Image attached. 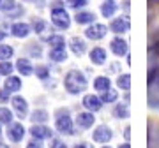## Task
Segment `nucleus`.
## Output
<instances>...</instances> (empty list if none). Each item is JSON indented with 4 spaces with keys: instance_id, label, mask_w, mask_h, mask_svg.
Instances as JSON below:
<instances>
[{
    "instance_id": "1",
    "label": "nucleus",
    "mask_w": 159,
    "mask_h": 148,
    "mask_svg": "<svg viewBox=\"0 0 159 148\" xmlns=\"http://www.w3.org/2000/svg\"><path fill=\"white\" fill-rule=\"evenodd\" d=\"M87 78L85 74L78 71V69H71L66 76H64V86H66V90L69 94H73V95H78L81 92L87 90Z\"/></svg>"
},
{
    "instance_id": "2",
    "label": "nucleus",
    "mask_w": 159,
    "mask_h": 148,
    "mask_svg": "<svg viewBox=\"0 0 159 148\" xmlns=\"http://www.w3.org/2000/svg\"><path fill=\"white\" fill-rule=\"evenodd\" d=\"M147 102L150 109L159 111V65L152 67L147 78Z\"/></svg>"
},
{
    "instance_id": "3",
    "label": "nucleus",
    "mask_w": 159,
    "mask_h": 148,
    "mask_svg": "<svg viewBox=\"0 0 159 148\" xmlns=\"http://www.w3.org/2000/svg\"><path fill=\"white\" fill-rule=\"evenodd\" d=\"M55 129L60 134H67V136H71L74 132L73 120H71V115H69L67 109H58L55 113Z\"/></svg>"
},
{
    "instance_id": "4",
    "label": "nucleus",
    "mask_w": 159,
    "mask_h": 148,
    "mask_svg": "<svg viewBox=\"0 0 159 148\" xmlns=\"http://www.w3.org/2000/svg\"><path fill=\"white\" fill-rule=\"evenodd\" d=\"M51 23L60 30H67L71 27V16L62 7H53L51 9Z\"/></svg>"
},
{
    "instance_id": "5",
    "label": "nucleus",
    "mask_w": 159,
    "mask_h": 148,
    "mask_svg": "<svg viewBox=\"0 0 159 148\" xmlns=\"http://www.w3.org/2000/svg\"><path fill=\"white\" fill-rule=\"evenodd\" d=\"M111 137H113V131L108 125H99L92 132V139L96 143H102V145H106L108 141H111Z\"/></svg>"
},
{
    "instance_id": "6",
    "label": "nucleus",
    "mask_w": 159,
    "mask_h": 148,
    "mask_svg": "<svg viewBox=\"0 0 159 148\" xmlns=\"http://www.w3.org/2000/svg\"><path fill=\"white\" fill-rule=\"evenodd\" d=\"M11 104H12V109H14V113L20 116V118H25L27 115H29V102H27V99L21 95H14L11 99Z\"/></svg>"
},
{
    "instance_id": "7",
    "label": "nucleus",
    "mask_w": 159,
    "mask_h": 148,
    "mask_svg": "<svg viewBox=\"0 0 159 148\" xmlns=\"http://www.w3.org/2000/svg\"><path fill=\"white\" fill-rule=\"evenodd\" d=\"M110 50H111V53H113L115 57H124V55H127V51H129V44H127V41L122 39L119 35V37L111 39Z\"/></svg>"
},
{
    "instance_id": "8",
    "label": "nucleus",
    "mask_w": 159,
    "mask_h": 148,
    "mask_svg": "<svg viewBox=\"0 0 159 148\" xmlns=\"http://www.w3.org/2000/svg\"><path fill=\"white\" fill-rule=\"evenodd\" d=\"M106 32H108V27H106V25H102V23H94V25H90V27L85 30V35L92 41H101L102 37L106 35Z\"/></svg>"
},
{
    "instance_id": "9",
    "label": "nucleus",
    "mask_w": 159,
    "mask_h": 148,
    "mask_svg": "<svg viewBox=\"0 0 159 148\" xmlns=\"http://www.w3.org/2000/svg\"><path fill=\"white\" fill-rule=\"evenodd\" d=\"M30 134H32L34 139H41L43 141V139H50L53 136V131L48 125H44V124H34L30 127Z\"/></svg>"
},
{
    "instance_id": "10",
    "label": "nucleus",
    "mask_w": 159,
    "mask_h": 148,
    "mask_svg": "<svg viewBox=\"0 0 159 148\" xmlns=\"http://www.w3.org/2000/svg\"><path fill=\"white\" fill-rule=\"evenodd\" d=\"M131 27V21H129V16H119L115 18L113 21H111V25H110V28L113 30L115 34H124V32H127Z\"/></svg>"
},
{
    "instance_id": "11",
    "label": "nucleus",
    "mask_w": 159,
    "mask_h": 148,
    "mask_svg": "<svg viewBox=\"0 0 159 148\" xmlns=\"http://www.w3.org/2000/svg\"><path fill=\"white\" fill-rule=\"evenodd\" d=\"M94 124H96V116H94L92 111L78 113V116H76V125H78L80 129H90Z\"/></svg>"
},
{
    "instance_id": "12",
    "label": "nucleus",
    "mask_w": 159,
    "mask_h": 148,
    "mask_svg": "<svg viewBox=\"0 0 159 148\" xmlns=\"http://www.w3.org/2000/svg\"><path fill=\"white\" fill-rule=\"evenodd\" d=\"M102 101L101 97L97 95H92V94H89V95L83 97V106H85V109H89V111H92V113H96V111H99V109L102 108Z\"/></svg>"
},
{
    "instance_id": "13",
    "label": "nucleus",
    "mask_w": 159,
    "mask_h": 148,
    "mask_svg": "<svg viewBox=\"0 0 159 148\" xmlns=\"http://www.w3.org/2000/svg\"><path fill=\"white\" fill-rule=\"evenodd\" d=\"M7 137L12 143H20L25 137V127L21 124H11L9 125V131H7Z\"/></svg>"
},
{
    "instance_id": "14",
    "label": "nucleus",
    "mask_w": 159,
    "mask_h": 148,
    "mask_svg": "<svg viewBox=\"0 0 159 148\" xmlns=\"http://www.w3.org/2000/svg\"><path fill=\"white\" fill-rule=\"evenodd\" d=\"M11 34L14 37H18V39H25L30 34V25L29 23H23V21H16L11 27Z\"/></svg>"
},
{
    "instance_id": "15",
    "label": "nucleus",
    "mask_w": 159,
    "mask_h": 148,
    "mask_svg": "<svg viewBox=\"0 0 159 148\" xmlns=\"http://www.w3.org/2000/svg\"><path fill=\"white\" fill-rule=\"evenodd\" d=\"M14 67L18 69V72L21 74V76H32L34 74V65H32V62H30L29 58H18Z\"/></svg>"
},
{
    "instance_id": "16",
    "label": "nucleus",
    "mask_w": 159,
    "mask_h": 148,
    "mask_svg": "<svg viewBox=\"0 0 159 148\" xmlns=\"http://www.w3.org/2000/svg\"><path fill=\"white\" fill-rule=\"evenodd\" d=\"M89 57H90V62L92 63H96V65H102V63L106 62V57H108V55H106V50H104V48H94Z\"/></svg>"
},
{
    "instance_id": "17",
    "label": "nucleus",
    "mask_w": 159,
    "mask_h": 148,
    "mask_svg": "<svg viewBox=\"0 0 159 148\" xmlns=\"http://www.w3.org/2000/svg\"><path fill=\"white\" fill-rule=\"evenodd\" d=\"M117 11H119V6L115 0H104L101 4V14L104 18H111Z\"/></svg>"
},
{
    "instance_id": "18",
    "label": "nucleus",
    "mask_w": 159,
    "mask_h": 148,
    "mask_svg": "<svg viewBox=\"0 0 159 148\" xmlns=\"http://www.w3.org/2000/svg\"><path fill=\"white\" fill-rule=\"evenodd\" d=\"M69 46H71V51H73L76 57H81V55L87 51L85 41L80 39V37H73V39H71V42H69Z\"/></svg>"
},
{
    "instance_id": "19",
    "label": "nucleus",
    "mask_w": 159,
    "mask_h": 148,
    "mask_svg": "<svg viewBox=\"0 0 159 148\" xmlns=\"http://www.w3.org/2000/svg\"><path fill=\"white\" fill-rule=\"evenodd\" d=\"M74 20H76L78 25H90V23H94V20H96V14L90 12V11H78L76 16H74Z\"/></svg>"
},
{
    "instance_id": "20",
    "label": "nucleus",
    "mask_w": 159,
    "mask_h": 148,
    "mask_svg": "<svg viewBox=\"0 0 159 148\" xmlns=\"http://www.w3.org/2000/svg\"><path fill=\"white\" fill-rule=\"evenodd\" d=\"M51 62H66L67 60V53H66V48H51L50 53H48Z\"/></svg>"
},
{
    "instance_id": "21",
    "label": "nucleus",
    "mask_w": 159,
    "mask_h": 148,
    "mask_svg": "<svg viewBox=\"0 0 159 148\" xmlns=\"http://www.w3.org/2000/svg\"><path fill=\"white\" fill-rule=\"evenodd\" d=\"M4 88L7 92H18L21 88V78H18V76H7L6 81H4Z\"/></svg>"
},
{
    "instance_id": "22",
    "label": "nucleus",
    "mask_w": 159,
    "mask_h": 148,
    "mask_svg": "<svg viewBox=\"0 0 159 148\" xmlns=\"http://www.w3.org/2000/svg\"><path fill=\"white\" fill-rule=\"evenodd\" d=\"M110 86H111V81H110L108 76H97L96 80H94V88L99 90V92L108 90Z\"/></svg>"
},
{
    "instance_id": "23",
    "label": "nucleus",
    "mask_w": 159,
    "mask_h": 148,
    "mask_svg": "<svg viewBox=\"0 0 159 148\" xmlns=\"http://www.w3.org/2000/svg\"><path fill=\"white\" fill-rule=\"evenodd\" d=\"M30 118H32L34 124H44L46 120L50 118V115H48V111H44V109H35L34 113L30 115Z\"/></svg>"
},
{
    "instance_id": "24",
    "label": "nucleus",
    "mask_w": 159,
    "mask_h": 148,
    "mask_svg": "<svg viewBox=\"0 0 159 148\" xmlns=\"http://www.w3.org/2000/svg\"><path fill=\"white\" fill-rule=\"evenodd\" d=\"M129 108H127V104H117L113 108V116H117V118H129Z\"/></svg>"
},
{
    "instance_id": "25",
    "label": "nucleus",
    "mask_w": 159,
    "mask_h": 148,
    "mask_svg": "<svg viewBox=\"0 0 159 148\" xmlns=\"http://www.w3.org/2000/svg\"><path fill=\"white\" fill-rule=\"evenodd\" d=\"M117 86H119L120 90H129L131 88V76L127 72L125 74H119V78H117Z\"/></svg>"
},
{
    "instance_id": "26",
    "label": "nucleus",
    "mask_w": 159,
    "mask_h": 148,
    "mask_svg": "<svg viewBox=\"0 0 159 148\" xmlns=\"http://www.w3.org/2000/svg\"><path fill=\"white\" fill-rule=\"evenodd\" d=\"M117 99H119V92L111 90V88H108V90H104V92H102V95H101V101H102V102H106V104L115 102Z\"/></svg>"
},
{
    "instance_id": "27",
    "label": "nucleus",
    "mask_w": 159,
    "mask_h": 148,
    "mask_svg": "<svg viewBox=\"0 0 159 148\" xmlns=\"http://www.w3.org/2000/svg\"><path fill=\"white\" fill-rule=\"evenodd\" d=\"M14 55V48L9 44H0V62L2 60H9Z\"/></svg>"
},
{
    "instance_id": "28",
    "label": "nucleus",
    "mask_w": 159,
    "mask_h": 148,
    "mask_svg": "<svg viewBox=\"0 0 159 148\" xmlns=\"http://www.w3.org/2000/svg\"><path fill=\"white\" fill-rule=\"evenodd\" d=\"M12 71H14V65H12L9 60H2L0 62V76H11L12 74Z\"/></svg>"
},
{
    "instance_id": "29",
    "label": "nucleus",
    "mask_w": 159,
    "mask_h": 148,
    "mask_svg": "<svg viewBox=\"0 0 159 148\" xmlns=\"http://www.w3.org/2000/svg\"><path fill=\"white\" fill-rule=\"evenodd\" d=\"M48 42H50L51 48H66V41H64L62 35H50V39H48Z\"/></svg>"
},
{
    "instance_id": "30",
    "label": "nucleus",
    "mask_w": 159,
    "mask_h": 148,
    "mask_svg": "<svg viewBox=\"0 0 159 148\" xmlns=\"http://www.w3.org/2000/svg\"><path fill=\"white\" fill-rule=\"evenodd\" d=\"M0 124H12V111L7 108H0Z\"/></svg>"
},
{
    "instance_id": "31",
    "label": "nucleus",
    "mask_w": 159,
    "mask_h": 148,
    "mask_svg": "<svg viewBox=\"0 0 159 148\" xmlns=\"http://www.w3.org/2000/svg\"><path fill=\"white\" fill-rule=\"evenodd\" d=\"M34 71H35V76H37L39 80H46V78L50 76V69L46 67V65H37Z\"/></svg>"
},
{
    "instance_id": "32",
    "label": "nucleus",
    "mask_w": 159,
    "mask_h": 148,
    "mask_svg": "<svg viewBox=\"0 0 159 148\" xmlns=\"http://www.w3.org/2000/svg\"><path fill=\"white\" fill-rule=\"evenodd\" d=\"M32 27H34V30L37 32V34H41V32H44V28H46V21L43 20V18H34Z\"/></svg>"
},
{
    "instance_id": "33",
    "label": "nucleus",
    "mask_w": 159,
    "mask_h": 148,
    "mask_svg": "<svg viewBox=\"0 0 159 148\" xmlns=\"http://www.w3.org/2000/svg\"><path fill=\"white\" fill-rule=\"evenodd\" d=\"M16 6H18V4L14 2V0H2V4H0V9H2V11H6V14H7V12L12 11V9H14Z\"/></svg>"
},
{
    "instance_id": "34",
    "label": "nucleus",
    "mask_w": 159,
    "mask_h": 148,
    "mask_svg": "<svg viewBox=\"0 0 159 148\" xmlns=\"http://www.w3.org/2000/svg\"><path fill=\"white\" fill-rule=\"evenodd\" d=\"M66 2H67L69 7H73V9H80V7H85L89 0H66Z\"/></svg>"
},
{
    "instance_id": "35",
    "label": "nucleus",
    "mask_w": 159,
    "mask_h": 148,
    "mask_svg": "<svg viewBox=\"0 0 159 148\" xmlns=\"http://www.w3.org/2000/svg\"><path fill=\"white\" fill-rule=\"evenodd\" d=\"M20 14H23V7L21 6H16L12 11L7 12V16H9V18H16V16H20Z\"/></svg>"
},
{
    "instance_id": "36",
    "label": "nucleus",
    "mask_w": 159,
    "mask_h": 148,
    "mask_svg": "<svg viewBox=\"0 0 159 148\" xmlns=\"http://www.w3.org/2000/svg\"><path fill=\"white\" fill-rule=\"evenodd\" d=\"M50 148H67V145L62 141V139H53L51 141V146Z\"/></svg>"
},
{
    "instance_id": "37",
    "label": "nucleus",
    "mask_w": 159,
    "mask_h": 148,
    "mask_svg": "<svg viewBox=\"0 0 159 148\" xmlns=\"http://www.w3.org/2000/svg\"><path fill=\"white\" fill-rule=\"evenodd\" d=\"M9 94L11 92H7L6 88H0V102H7L9 101Z\"/></svg>"
},
{
    "instance_id": "38",
    "label": "nucleus",
    "mask_w": 159,
    "mask_h": 148,
    "mask_svg": "<svg viewBox=\"0 0 159 148\" xmlns=\"http://www.w3.org/2000/svg\"><path fill=\"white\" fill-rule=\"evenodd\" d=\"M27 148H44V146H43L41 139H32V141L27 145Z\"/></svg>"
},
{
    "instance_id": "39",
    "label": "nucleus",
    "mask_w": 159,
    "mask_h": 148,
    "mask_svg": "<svg viewBox=\"0 0 159 148\" xmlns=\"http://www.w3.org/2000/svg\"><path fill=\"white\" fill-rule=\"evenodd\" d=\"M124 139L129 143V139H131V127H125L124 129Z\"/></svg>"
},
{
    "instance_id": "40",
    "label": "nucleus",
    "mask_w": 159,
    "mask_h": 148,
    "mask_svg": "<svg viewBox=\"0 0 159 148\" xmlns=\"http://www.w3.org/2000/svg\"><path fill=\"white\" fill-rule=\"evenodd\" d=\"M74 148H94V146H92L90 143H78Z\"/></svg>"
},
{
    "instance_id": "41",
    "label": "nucleus",
    "mask_w": 159,
    "mask_h": 148,
    "mask_svg": "<svg viewBox=\"0 0 159 148\" xmlns=\"http://www.w3.org/2000/svg\"><path fill=\"white\" fill-rule=\"evenodd\" d=\"M148 2H150L152 6H159V0H148Z\"/></svg>"
},
{
    "instance_id": "42",
    "label": "nucleus",
    "mask_w": 159,
    "mask_h": 148,
    "mask_svg": "<svg viewBox=\"0 0 159 148\" xmlns=\"http://www.w3.org/2000/svg\"><path fill=\"white\" fill-rule=\"evenodd\" d=\"M119 148H131V146H129V143L125 141V143H124V145H120V146H119Z\"/></svg>"
},
{
    "instance_id": "43",
    "label": "nucleus",
    "mask_w": 159,
    "mask_h": 148,
    "mask_svg": "<svg viewBox=\"0 0 159 148\" xmlns=\"http://www.w3.org/2000/svg\"><path fill=\"white\" fill-rule=\"evenodd\" d=\"M4 39H6V34H4V32H0V42H2Z\"/></svg>"
},
{
    "instance_id": "44",
    "label": "nucleus",
    "mask_w": 159,
    "mask_h": 148,
    "mask_svg": "<svg viewBox=\"0 0 159 148\" xmlns=\"http://www.w3.org/2000/svg\"><path fill=\"white\" fill-rule=\"evenodd\" d=\"M25 2H34V0H25Z\"/></svg>"
},
{
    "instance_id": "45",
    "label": "nucleus",
    "mask_w": 159,
    "mask_h": 148,
    "mask_svg": "<svg viewBox=\"0 0 159 148\" xmlns=\"http://www.w3.org/2000/svg\"><path fill=\"white\" fill-rule=\"evenodd\" d=\"M0 136H2V127H0Z\"/></svg>"
},
{
    "instance_id": "46",
    "label": "nucleus",
    "mask_w": 159,
    "mask_h": 148,
    "mask_svg": "<svg viewBox=\"0 0 159 148\" xmlns=\"http://www.w3.org/2000/svg\"><path fill=\"white\" fill-rule=\"evenodd\" d=\"M102 148H111V146H102Z\"/></svg>"
},
{
    "instance_id": "47",
    "label": "nucleus",
    "mask_w": 159,
    "mask_h": 148,
    "mask_svg": "<svg viewBox=\"0 0 159 148\" xmlns=\"http://www.w3.org/2000/svg\"><path fill=\"white\" fill-rule=\"evenodd\" d=\"M0 4H2V0H0Z\"/></svg>"
}]
</instances>
